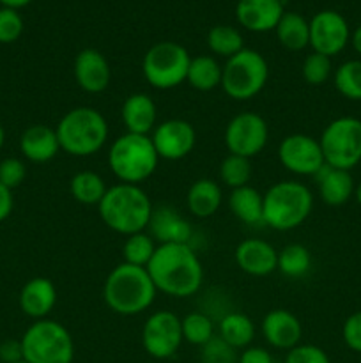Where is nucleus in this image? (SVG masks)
Returning a JSON list of instances; mask_svg holds the SVG:
<instances>
[{"label":"nucleus","mask_w":361,"mask_h":363,"mask_svg":"<svg viewBox=\"0 0 361 363\" xmlns=\"http://www.w3.org/2000/svg\"><path fill=\"white\" fill-rule=\"evenodd\" d=\"M223 201L222 186L216 181L202 177L190 186L186 194L188 211L197 218H209L219 209Z\"/></svg>","instance_id":"393cba45"},{"label":"nucleus","mask_w":361,"mask_h":363,"mask_svg":"<svg viewBox=\"0 0 361 363\" xmlns=\"http://www.w3.org/2000/svg\"><path fill=\"white\" fill-rule=\"evenodd\" d=\"M335 89L350 101H361V60H347L333 74Z\"/></svg>","instance_id":"473e14b6"},{"label":"nucleus","mask_w":361,"mask_h":363,"mask_svg":"<svg viewBox=\"0 0 361 363\" xmlns=\"http://www.w3.org/2000/svg\"><path fill=\"white\" fill-rule=\"evenodd\" d=\"M333 64L331 57H326L322 53L311 52L310 55L304 57L301 64V77L308 85H324L331 78Z\"/></svg>","instance_id":"e433bc0d"},{"label":"nucleus","mask_w":361,"mask_h":363,"mask_svg":"<svg viewBox=\"0 0 361 363\" xmlns=\"http://www.w3.org/2000/svg\"><path fill=\"white\" fill-rule=\"evenodd\" d=\"M319 142L326 165L350 172L361 162V119L345 116L331 121Z\"/></svg>","instance_id":"9d476101"},{"label":"nucleus","mask_w":361,"mask_h":363,"mask_svg":"<svg viewBox=\"0 0 361 363\" xmlns=\"http://www.w3.org/2000/svg\"><path fill=\"white\" fill-rule=\"evenodd\" d=\"M154 282L147 268L120 262L108 273L103 286L106 307L119 315H137L147 311L156 300Z\"/></svg>","instance_id":"f03ea898"},{"label":"nucleus","mask_w":361,"mask_h":363,"mask_svg":"<svg viewBox=\"0 0 361 363\" xmlns=\"http://www.w3.org/2000/svg\"><path fill=\"white\" fill-rule=\"evenodd\" d=\"M223 67L218 60L211 55H198L191 59L188 67L186 82L193 89L200 92L214 91L216 87H222Z\"/></svg>","instance_id":"c85d7f7f"},{"label":"nucleus","mask_w":361,"mask_h":363,"mask_svg":"<svg viewBox=\"0 0 361 363\" xmlns=\"http://www.w3.org/2000/svg\"><path fill=\"white\" fill-rule=\"evenodd\" d=\"M262 335L275 350L289 351L301 342V321L285 308H273L262 319Z\"/></svg>","instance_id":"a211bd4d"},{"label":"nucleus","mask_w":361,"mask_h":363,"mask_svg":"<svg viewBox=\"0 0 361 363\" xmlns=\"http://www.w3.org/2000/svg\"><path fill=\"white\" fill-rule=\"evenodd\" d=\"M27 177V167L20 158H4L0 162V183L9 190L20 186Z\"/></svg>","instance_id":"a19ab883"},{"label":"nucleus","mask_w":361,"mask_h":363,"mask_svg":"<svg viewBox=\"0 0 361 363\" xmlns=\"http://www.w3.org/2000/svg\"><path fill=\"white\" fill-rule=\"evenodd\" d=\"M237 363H275V358L271 357L268 350L257 346H248L246 350H243V353L239 354V360Z\"/></svg>","instance_id":"c03bdc74"},{"label":"nucleus","mask_w":361,"mask_h":363,"mask_svg":"<svg viewBox=\"0 0 361 363\" xmlns=\"http://www.w3.org/2000/svg\"><path fill=\"white\" fill-rule=\"evenodd\" d=\"M191 57L176 41H159L145 52L142 71L149 84L159 91H168L186 82Z\"/></svg>","instance_id":"1a4fd4ad"},{"label":"nucleus","mask_w":361,"mask_h":363,"mask_svg":"<svg viewBox=\"0 0 361 363\" xmlns=\"http://www.w3.org/2000/svg\"><path fill=\"white\" fill-rule=\"evenodd\" d=\"M4 142H6V131H4V126L0 124V149L4 147Z\"/></svg>","instance_id":"8fccbe9b"},{"label":"nucleus","mask_w":361,"mask_h":363,"mask_svg":"<svg viewBox=\"0 0 361 363\" xmlns=\"http://www.w3.org/2000/svg\"><path fill=\"white\" fill-rule=\"evenodd\" d=\"M354 197H356L357 204L361 206V181L356 184V190H354Z\"/></svg>","instance_id":"09e8293b"},{"label":"nucleus","mask_w":361,"mask_h":363,"mask_svg":"<svg viewBox=\"0 0 361 363\" xmlns=\"http://www.w3.org/2000/svg\"><path fill=\"white\" fill-rule=\"evenodd\" d=\"M314 177L317 181L319 195L324 201V204L333 206V208L349 202V199L354 195V190H356V183H354L353 174L349 170L333 169V167L324 165Z\"/></svg>","instance_id":"b1692460"},{"label":"nucleus","mask_w":361,"mask_h":363,"mask_svg":"<svg viewBox=\"0 0 361 363\" xmlns=\"http://www.w3.org/2000/svg\"><path fill=\"white\" fill-rule=\"evenodd\" d=\"M349 43L353 45L354 52L360 53V55H361V25H360V27L354 28L353 32H350V41Z\"/></svg>","instance_id":"49530a36"},{"label":"nucleus","mask_w":361,"mask_h":363,"mask_svg":"<svg viewBox=\"0 0 361 363\" xmlns=\"http://www.w3.org/2000/svg\"><path fill=\"white\" fill-rule=\"evenodd\" d=\"M342 339L354 353H361V311L354 312L342 326Z\"/></svg>","instance_id":"79ce46f5"},{"label":"nucleus","mask_w":361,"mask_h":363,"mask_svg":"<svg viewBox=\"0 0 361 363\" xmlns=\"http://www.w3.org/2000/svg\"><path fill=\"white\" fill-rule=\"evenodd\" d=\"M269 138L268 123L255 112H241L225 128V145L230 155L253 158L260 155Z\"/></svg>","instance_id":"9b49d317"},{"label":"nucleus","mask_w":361,"mask_h":363,"mask_svg":"<svg viewBox=\"0 0 361 363\" xmlns=\"http://www.w3.org/2000/svg\"><path fill=\"white\" fill-rule=\"evenodd\" d=\"M275 32L280 45L290 52H301L310 45V21L299 13L285 11Z\"/></svg>","instance_id":"bb28decb"},{"label":"nucleus","mask_w":361,"mask_h":363,"mask_svg":"<svg viewBox=\"0 0 361 363\" xmlns=\"http://www.w3.org/2000/svg\"><path fill=\"white\" fill-rule=\"evenodd\" d=\"M20 151L32 163H46L53 160L60 151L55 128L46 124L28 126L20 137Z\"/></svg>","instance_id":"4be33fe9"},{"label":"nucleus","mask_w":361,"mask_h":363,"mask_svg":"<svg viewBox=\"0 0 361 363\" xmlns=\"http://www.w3.org/2000/svg\"><path fill=\"white\" fill-rule=\"evenodd\" d=\"M147 272L156 289L173 298H190L202 287L204 268L191 245H158Z\"/></svg>","instance_id":"f257e3e1"},{"label":"nucleus","mask_w":361,"mask_h":363,"mask_svg":"<svg viewBox=\"0 0 361 363\" xmlns=\"http://www.w3.org/2000/svg\"><path fill=\"white\" fill-rule=\"evenodd\" d=\"M183 339L191 346H205L216 335L214 323L204 312H191L180 319Z\"/></svg>","instance_id":"f704fd0d"},{"label":"nucleus","mask_w":361,"mask_h":363,"mask_svg":"<svg viewBox=\"0 0 361 363\" xmlns=\"http://www.w3.org/2000/svg\"><path fill=\"white\" fill-rule=\"evenodd\" d=\"M106 184L99 174L92 170H81L73 176L69 183V191L76 202L84 206H98L106 194Z\"/></svg>","instance_id":"c756f323"},{"label":"nucleus","mask_w":361,"mask_h":363,"mask_svg":"<svg viewBox=\"0 0 361 363\" xmlns=\"http://www.w3.org/2000/svg\"><path fill=\"white\" fill-rule=\"evenodd\" d=\"M236 351L225 340L214 335L205 346H202L200 363H237L239 357Z\"/></svg>","instance_id":"4c0bfd02"},{"label":"nucleus","mask_w":361,"mask_h":363,"mask_svg":"<svg viewBox=\"0 0 361 363\" xmlns=\"http://www.w3.org/2000/svg\"><path fill=\"white\" fill-rule=\"evenodd\" d=\"M183 342L180 319L173 312L158 311L149 315L142 330V344L149 357L156 360L172 358Z\"/></svg>","instance_id":"f8f14e48"},{"label":"nucleus","mask_w":361,"mask_h":363,"mask_svg":"<svg viewBox=\"0 0 361 363\" xmlns=\"http://www.w3.org/2000/svg\"><path fill=\"white\" fill-rule=\"evenodd\" d=\"M350 41V28L345 18L331 9L319 11L310 20V46L326 57L338 55Z\"/></svg>","instance_id":"4468645a"},{"label":"nucleus","mask_w":361,"mask_h":363,"mask_svg":"<svg viewBox=\"0 0 361 363\" xmlns=\"http://www.w3.org/2000/svg\"><path fill=\"white\" fill-rule=\"evenodd\" d=\"M314 195L299 181H280L264 194V223L285 233L299 227L310 216Z\"/></svg>","instance_id":"39448f33"},{"label":"nucleus","mask_w":361,"mask_h":363,"mask_svg":"<svg viewBox=\"0 0 361 363\" xmlns=\"http://www.w3.org/2000/svg\"><path fill=\"white\" fill-rule=\"evenodd\" d=\"M23 360L28 363H73L74 342L64 325L39 319L21 337Z\"/></svg>","instance_id":"0eeeda50"},{"label":"nucleus","mask_w":361,"mask_h":363,"mask_svg":"<svg viewBox=\"0 0 361 363\" xmlns=\"http://www.w3.org/2000/svg\"><path fill=\"white\" fill-rule=\"evenodd\" d=\"M275 363H276V362H275Z\"/></svg>","instance_id":"603ef678"},{"label":"nucleus","mask_w":361,"mask_h":363,"mask_svg":"<svg viewBox=\"0 0 361 363\" xmlns=\"http://www.w3.org/2000/svg\"><path fill=\"white\" fill-rule=\"evenodd\" d=\"M55 133L60 151L84 158L101 151L108 140V124L99 110L92 106H76L60 117Z\"/></svg>","instance_id":"20e7f679"},{"label":"nucleus","mask_w":361,"mask_h":363,"mask_svg":"<svg viewBox=\"0 0 361 363\" xmlns=\"http://www.w3.org/2000/svg\"><path fill=\"white\" fill-rule=\"evenodd\" d=\"M32 0H0L2 7H9V9H21V7L28 6Z\"/></svg>","instance_id":"de8ad7c7"},{"label":"nucleus","mask_w":361,"mask_h":363,"mask_svg":"<svg viewBox=\"0 0 361 363\" xmlns=\"http://www.w3.org/2000/svg\"><path fill=\"white\" fill-rule=\"evenodd\" d=\"M120 117L126 126L127 133L149 135L154 131L156 119H158V110L152 98L144 92H134L127 96L126 101L120 108Z\"/></svg>","instance_id":"5701e85b"},{"label":"nucleus","mask_w":361,"mask_h":363,"mask_svg":"<svg viewBox=\"0 0 361 363\" xmlns=\"http://www.w3.org/2000/svg\"><path fill=\"white\" fill-rule=\"evenodd\" d=\"M159 156L149 135L124 133L110 145L108 165L120 183L138 184L156 172Z\"/></svg>","instance_id":"423d86ee"},{"label":"nucleus","mask_w":361,"mask_h":363,"mask_svg":"<svg viewBox=\"0 0 361 363\" xmlns=\"http://www.w3.org/2000/svg\"><path fill=\"white\" fill-rule=\"evenodd\" d=\"M229 208L232 215L246 225L264 223V195L250 184L230 191Z\"/></svg>","instance_id":"a878e982"},{"label":"nucleus","mask_w":361,"mask_h":363,"mask_svg":"<svg viewBox=\"0 0 361 363\" xmlns=\"http://www.w3.org/2000/svg\"><path fill=\"white\" fill-rule=\"evenodd\" d=\"M278 160L296 176L314 177L326 165L321 142L304 133L287 135L278 147Z\"/></svg>","instance_id":"ddd939ff"},{"label":"nucleus","mask_w":361,"mask_h":363,"mask_svg":"<svg viewBox=\"0 0 361 363\" xmlns=\"http://www.w3.org/2000/svg\"><path fill=\"white\" fill-rule=\"evenodd\" d=\"M207 46L216 55L230 59L244 48V39L232 25H214L207 34Z\"/></svg>","instance_id":"7c9ffc66"},{"label":"nucleus","mask_w":361,"mask_h":363,"mask_svg":"<svg viewBox=\"0 0 361 363\" xmlns=\"http://www.w3.org/2000/svg\"><path fill=\"white\" fill-rule=\"evenodd\" d=\"M241 272L251 277L271 275L278 269V252L264 240H244L236 247L234 254Z\"/></svg>","instance_id":"6ab92c4d"},{"label":"nucleus","mask_w":361,"mask_h":363,"mask_svg":"<svg viewBox=\"0 0 361 363\" xmlns=\"http://www.w3.org/2000/svg\"><path fill=\"white\" fill-rule=\"evenodd\" d=\"M156 248H158V245H156V241L152 240V236L147 233V230L131 234V236L126 238V241H124L122 245L124 262L133 266H142V268H147L152 255H154Z\"/></svg>","instance_id":"72a5a7b5"},{"label":"nucleus","mask_w":361,"mask_h":363,"mask_svg":"<svg viewBox=\"0 0 361 363\" xmlns=\"http://www.w3.org/2000/svg\"><path fill=\"white\" fill-rule=\"evenodd\" d=\"M23 360L21 340L7 339L0 344V363H18Z\"/></svg>","instance_id":"37998d69"},{"label":"nucleus","mask_w":361,"mask_h":363,"mask_svg":"<svg viewBox=\"0 0 361 363\" xmlns=\"http://www.w3.org/2000/svg\"><path fill=\"white\" fill-rule=\"evenodd\" d=\"M18 363H28V362H25V360H21V362H18Z\"/></svg>","instance_id":"3c124183"},{"label":"nucleus","mask_w":361,"mask_h":363,"mask_svg":"<svg viewBox=\"0 0 361 363\" xmlns=\"http://www.w3.org/2000/svg\"><path fill=\"white\" fill-rule=\"evenodd\" d=\"M14 208V199H13V190H9L7 186H4L0 183V222L7 220L13 213Z\"/></svg>","instance_id":"a18cd8bd"},{"label":"nucleus","mask_w":361,"mask_h":363,"mask_svg":"<svg viewBox=\"0 0 361 363\" xmlns=\"http://www.w3.org/2000/svg\"><path fill=\"white\" fill-rule=\"evenodd\" d=\"M218 337L234 350H246L255 337V325L243 312H229L218 323Z\"/></svg>","instance_id":"cd10ccee"},{"label":"nucleus","mask_w":361,"mask_h":363,"mask_svg":"<svg viewBox=\"0 0 361 363\" xmlns=\"http://www.w3.org/2000/svg\"><path fill=\"white\" fill-rule=\"evenodd\" d=\"M18 301H20V308L25 315L35 319V321L46 319L57 303V289L50 279L35 277V279L25 282Z\"/></svg>","instance_id":"412c9836"},{"label":"nucleus","mask_w":361,"mask_h":363,"mask_svg":"<svg viewBox=\"0 0 361 363\" xmlns=\"http://www.w3.org/2000/svg\"><path fill=\"white\" fill-rule=\"evenodd\" d=\"M253 176V167H251L250 158L237 155H229L219 163V179L225 186L236 188L246 186Z\"/></svg>","instance_id":"c9c22d12"},{"label":"nucleus","mask_w":361,"mask_h":363,"mask_svg":"<svg viewBox=\"0 0 361 363\" xmlns=\"http://www.w3.org/2000/svg\"><path fill=\"white\" fill-rule=\"evenodd\" d=\"M311 268V254L304 245L290 243L278 252V269L289 279H301Z\"/></svg>","instance_id":"2f4dec72"},{"label":"nucleus","mask_w":361,"mask_h":363,"mask_svg":"<svg viewBox=\"0 0 361 363\" xmlns=\"http://www.w3.org/2000/svg\"><path fill=\"white\" fill-rule=\"evenodd\" d=\"M23 34V18L16 9L0 7V43L11 45Z\"/></svg>","instance_id":"58836bf2"},{"label":"nucleus","mask_w":361,"mask_h":363,"mask_svg":"<svg viewBox=\"0 0 361 363\" xmlns=\"http://www.w3.org/2000/svg\"><path fill=\"white\" fill-rule=\"evenodd\" d=\"M269 78L268 60L257 50L243 48L227 59L223 66L222 87L229 98L248 101L260 94Z\"/></svg>","instance_id":"6e6552de"},{"label":"nucleus","mask_w":361,"mask_h":363,"mask_svg":"<svg viewBox=\"0 0 361 363\" xmlns=\"http://www.w3.org/2000/svg\"><path fill=\"white\" fill-rule=\"evenodd\" d=\"M98 209L110 230L127 238L147 230L154 208L149 195L138 184L119 183L106 190Z\"/></svg>","instance_id":"7ed1b4c3"},{"label":"nucleus","mask_w":361,"mask_h":363,"mask_svg":"<svg viewBox=\"0 0 361 363\" xmlns=\"http://www.w3.org/2000/svg\"><path fill=\"white\" fill-rule=\"evenodd\" d=\"M151 140L159 160L177 162V160L186 158L193 151L197 144V133L188 121L168 119L156 124Z\"/></svg>","instance_id":"2eb2a0df"},{"label":"nucleus","mask_w":361,"mask_h":363,"mask_svg":"<svg viewBox=\"0 0 361 363\" xmlns=\"http://www.w3.org/2000/svg\"><path fill=\"white\" fill-rule=\"evenodd\" d=\"M147 233L158 245H190L191 238H193V227L172 206H158V208L152 209Z\"/></svg>","instance_id":"f3484780"},{"label":"nucleus","mask_w":361,"mask_h":363,"mask_svg":"<svg viewBox=\"0 0 361 363\" xmlns=\"http://www.w3.org/2000/svg\"><path fill=\"white\" fill-rule=\"evenodd\" d=\"M283 363H331L328 353L322 347L314 344H297L296 347L287 351Z\"/></svg>","instance_id":"ea45409f"},{"label":"nucleus","mask_w":361,"mask_h":363,"mask_svg":"<svg viewBox=\"0 0 361 363\" xmlns=\"http://www.w3.org/2000/svg\"><path fill=\"white\" fill-rule=\"evenodd\" d=\"M283 0H239L236 6V18L246 30H275L283 16Z\"/></svg>","instance_id":"aec40b11"},{"label":"nucleus","mask_w":361,"mask_h":363,"mask_svg":"<svg viewBox=\"0 0 361 363\" xmlns=\"http://www.w3.org/2000/svg\"><path fill=\"white\" fill-rule=\"evenodd\" d=\"M73 73L78 87L88 94H99V92L106 91L110 82H112L110 62L96 48H85L76 53Z\"/></svg>","instance_id":"dca6fc26"}]
</instances>
